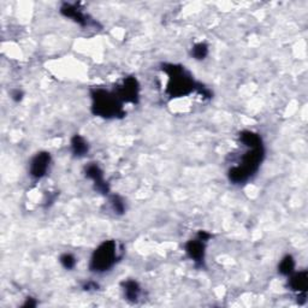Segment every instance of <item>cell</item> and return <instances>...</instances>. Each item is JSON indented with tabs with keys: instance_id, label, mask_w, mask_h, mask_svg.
<instances>
[{
	"instance_id": "1",
	"label": "cell",
	"mask_w": 308,
	"mask_h": 308,
	"mask_svg": "<svg viewBox=\"0 0 308 308\" xmlns=\"http://www.w3.org/2000/svg\"><path fill=\"white\" fill-rule=\"evenodd\" d=\"M163 70L169 75L170 80L169 85H167V93L172 98L188 95L192 90L200 88V86L194 82V80L185 72L182 66L164 65Z\"/></svg>"
},
{
	"instance_id": "2",
	"label": "cell",
	"mask_w": 308,
	"mask_h": 308,
	"mask_svg": "<svg viewBox=\"0 0 308 308\" xmlns=\"http://www.w3.org/2000/svg\"><path fill=\"white\" fill-rule=\"evenodd\" d=\"M264 159V147H255L242 157L241 165L233 167L229 170V178L233 183H244L249 180L252 175L255 174Z\"/></svg>"
},
{
	"instance_id": "3",
	"label": "cell",
	"mask_w": 308,
	"mask_h": 308,
	"mask_svg": "<svg viewBox=\"0 0 308 308\" xmlns=\"http://www.w3.org/2000/svg\"><path fill=\"white\" fill-rule=\"evenodd\" d=\"M118 247L114 241L101 243L93 253L89 267L93 272H105L110 270L118 260Z\"/></svg>"
},
{
	"instance_id": "4",
	"label": "cell",
	"mask_w": 308,
	"mask_h": 308,
	"mask_svg": "<svg viewBox=\"0 0 308 308\" xmlns=\"http://www.w3.org/2000/svg\"><path fill=\"white\" fill-rule=\"evenodd\" d=\"M93 112L101 117H116V116H122V106L120 99L116 94H111L103 89H97L93 93Z\"/></svg>"
},
{
	"instance_id": "5",
	"label": "cell",
	"mask_w": 308,
	"mask_h": 308,
	"mask_svg": "<svg viewBox=\"0 0 308 308\" xmlns=\"http://www.w3.org/2000/svg\"><path fill=\"white\" fill-rule=\"evenodd\" d=\"M51 163V156L47 152L37 153L30 163V176L40 180L46 175Z\"/></svg>"
},
{
	"instance_id": "6",
	"label": "cell",
	"mask_w": 308,
	"mask_h": 308,
	"mask_svg": "<svg viewBox=\"0 0 308 308\" xmlns=\"http://www.w3.org/2000/svg\"><path fill=\"white\" fill-rule=\"evenodd\" d=\"M116 95L118 97L120 100L127 101V103H138L139 85L136 79H134V77H128L124 81L123 86H121L117 89Z\"/></svg>"
},
{
	"instance_id": "7",
	"label": "cell",
	"mask_w": 308,
	"mask_h": 308,
	"mask_svg": "<svg viewBox=\"0 0 308 308\" xmlns=\"http://www.w3.org/2000/svg\"><path fill=\"white\" fill-rule=\"evenodd\" d=\"M86 176L94 181V183H95V189L98 191H100L101 194H107L108 190H110L108 184L104 180L103 171H101V169L97 165V164H90V165L87 166Z\"/></svg>"
},
{
	"instance_id": "8",
	"label": "cell",
	"mask_w": 308,
	"mask_h": 308,
	"mask_svg": "<svg viewBox=\"0 0 308 308\" xmlns=\"http://www.w3.org/2000/svg\"><path fill=\"white\" fill-rule=\"evenodd\" d=\"M185 252L188 257L197 265H202L205 259V242L200 239L191 240L185 244Z\"/></svg>"
},
{
	"instance_id": "9",
	"label": "cell",
	"mask_w": 308,
	"mask_h": 308,
	"mask_svg": "<svg viewBox=\"0 0 308 308\" xmlns=\"http://www.w3.org/2000/svg\"><path fill=\"white\" fill-rule=\"evenodd\" d=\"M61 12L65 17H70V18L76 21L77 23L82 24V26H88V20H87L86 15L79 8H76L75 5L64 4L62 6Z\"/></svg>"
},
{
	"instance_id": "10",
	"label": "cell",
	"mask_w": 308,
	"mask_h": 308,
	"mask_svg": "<svg viewBox=\"0 0 308 308\" xmlns=\"http://www.w3.org/2000/svg\"><path fill=\"white\" fill-rule=\"evenodd\" d=\"M289 285L294 292H299V294H306L307 285H308L307 272L302 271V272H299V274L294 275L293 277L290 278Z\"/></svg>"
},
{
	"instance_id": "11",
	"label": "cell",
	"mask_w": 308,
	"mask_h": 308,
	"mask_svg": "<svg viewBox=\"0 0 308 308\" xmlns=\"http://www.w3.org/2000/svg\"><path fill=\"white\" fill-rule=\"evenodd\" d=\"M71 149L76 157H83L88 152V145L82 136L75 135L71 140Z\"/></svg>"
},
{
	"instance_id": "12",
	"label": "cell",
	"mask_w": 308,
	"mask_h": 308,
	"mask_svg": "<svg viewBox=\"0 0 308 308\" xmlns=\"http://www.w3.org/2000/svg\"><path fill=\"white\" fill-rule=\"evenodd\" d=\"M241 141L249 148H255V147L262 146L261 138L253 131H242L240 135Z\"/></svg>"
},
{
	"instance_id": "13",
	"label": "cell",
	"mask_w": 308,
	"mask_h": 308,
	"mask_svg": "<svg viewBox=\"0 0 308 308\" xmlns=\"http://www.w3.org/2000/svg\"><path fill=\"white\" fill-rule=\"evenodd\" d=\"M123 288H124V294L125 297L129 301H132V302H135L136 300L139 299L140 296V286L138 283L135 281H127L123 283Z\"/></svg>"
},
{
	"instance_id": "14",
	"label": "cell",
	"mask_w": 308,
	"mask_h": 308,
	"mask_svg": "<svg viewBox=\"0 0 308 308\" xmlns=\"http://www.w3.org/2000/svg\"><path fill=\"white\" fill-rule=\"evenodd\" d=\"M294 268H295V261H294L292 255H286L285 258H283V260L278 266V271L281 272L283 276L293 275Z\"/></svg>"
},
{
	"instance_id": "15",
	"label": "cell",
	"mask_w": 308,
	"mask_h": 308,
	"mask_svg": "<svg viewBox=\"0 0 308 308\" xmlns=\"http://www.w3.org/2000/svg\"><path fill=\"white\" fill-rule=\"evenodd\" d=\"M191 54L195 59H205L206 55L208 54V46L205 43L197 44L191 50Z\"/></svg>"
},
{
	"instance_id": "16",
	"label": "cell",
	"mask_w": 308,
	"mask_h": 308,
	"mask_svg": "<svg viewBox=\"0 0 308 308\" xmlns=\"http://www.w3.org/2000/svg\"><path fill=\"white\" fill-rule=\"evenodd\" d=\"M111 205H112V208H113V211L116 213H118V215H122V213H124L125 205H124V201L122 200L120 197H117V195L112 197Z\"/></svg>"
},
{
	"instance_id": "17",
	"label": "cell",
	"mask_w": 308,
	"mask_h": 308,
	"mask_svg": "<svg viewBox=\"0 0 308 308\" xmlns=\"http://www.w3.org/2000/svg\"><path fill=\"white\" fill-rule=\"evenodd\" d=\"M61 264L64 266L66 270H71L75 267L76 259L71 254H63L61 257Z\"/></svg>"
},
{
	"instance_id": "18",
	"label": "cell",
	"mask_w": 308,
	"mask_h": 308,
	"mask_svg": "<svg viewBox=\"0 0 308 308\" xmlns=\"http://www.w3.org/2000/svg\"><path fill=\"white\" fill-rule=\"evenodd\" d=\"M12 98L16 101H20L21 99H22V92H20V90H16V92L12 93Z\"/></svg>"
}]
</instances>
